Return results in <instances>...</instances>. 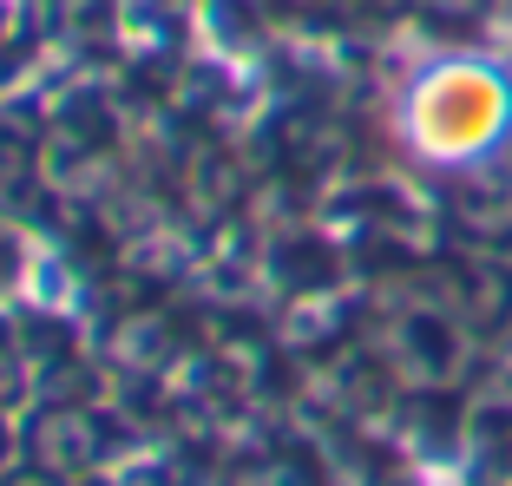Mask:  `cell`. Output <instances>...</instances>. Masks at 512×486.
Listing matches in <instances>:
<instances>
[{
    "label": "cell",
    "mask_w": 512,
    "mask_h": 486,
    "mask_svg": "<svg viewBox=\"0 0 512 486\" xmlns=\"http://www.w3.org/2000/svg\"><path fill=\"white\" fill-rule=\"evenodd\" d=\"M506 119H512L506 79L480 60H447V66H434V73H421L414 92H407V112H401L407 145L421 158H434V165H467V158H480L486 145H499Z\"/></svg>",
    "instance_id": "obj_1"
}]
</instances>
